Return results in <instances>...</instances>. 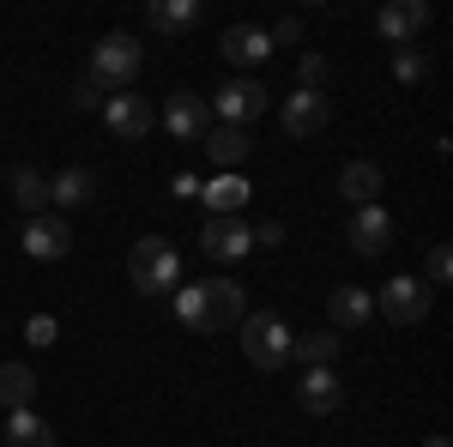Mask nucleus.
Segmentation results:
<instances>
[{"label":"nucleus","instance_id":"15","mask_svg":"<svg viewBox=\"0 0 453 447\" xmlns=\"http://www.w3.org/2000/svg\"><path fill=\"white\" fill-rule=\"evenodd\" d=\"M206 151H211V164H218V175H236L248 164V151H254V139H248V127H206Z\"/></svg>","mask_w":453,"mask_h":447},{"label":"nucleus","instance_id":"20","mask_svg":"<svg viewBox=\"0 0 453 447\" xmlns=\"http://www.w3.org/2000/svg\"><path fill=\"white\" fill-rule=\"evenodd\" d=\"M12 206L25 212V218H42V212H49V175L31 170V164H19V170H12Z\"/></svg>","mask_w":453,"mask_h":447},{"label":"nucleus","instance_id":"28","mask_svg":"<svg viewBox=\"0 0 453 447\" xmlns=\"http://www.w3.org/2000/svg\"><path fill=\"white\" fill-rule=\"evenodd\" d=\"M73 104H79V109H104V104H109V91L97 85V79H91V73H79V85H73Z\"/></svg>","mask_w":453,"mask_h":447},{"label":"nucleus","instance_id":"14","mask_svg":"<svg viewBox=\"0 0 453 447\" xmlns=\"http://www.w3.org/2000/svg\"><path fill=\"white\" fill-rule=\"evenodd\" d=\"M423 25H429V6H423V0H393V6H381V12H375V31H381L393 49H405Z\"/></svg>","mask_w":453,"mask_h":447},{"label":"nucleus","instance_id":"5","mask_svg":"<svg viewBox=\"0 0 453 447\" xmlns=\"http://www.w3.org/2000/svg\"><path fill=\"white\" fill-rule=\"evenodd\" d=\"M206 109L224 115V127H248V121H260V115L273 109V91H266L260 79H224V91H218Z\"/></svg>","mask_w":453,"mask_h":447},{"label":"nucleus","instance_id":"10","mask_svg":"<svg viewBox=\"0 0 453 447\" xmlns=\"http://www.w3.org/2000/svg\"><path fill=\"white\" fill-rule=\"evenodd\" d=\"M345 242L357 248V254H369V260H375V254H387V248H393V212H387L381 200H375V206H357V212H350Z\"/></svg>","mask_w":453,"mask_h":447},{"label":"nucleus","instance_id":"4","mask_svg":"<svg viewBox=\"0 0 453 447\" xmlns=\"http://www.w3.org/2000/svg\"><path fill=\"white\" fill-rule=\"evenodd\" d=\"M236 333H242V357L254 369H266V375H279L284 363H290V327H284L279 314H242L236 320Z\"/></svg>","mask_w":453,"mask_h":447},{"label":"nucleus","instance_id":"18","mask_svg":"<svg viewBox=\"0 0 453 447\" xmlns=\"http://www.w3.org/2000/svg\"><path fill=\"white\" fill-rule=\"evenodd\" d=\"M248 194H254V188H248L242 175H211L206 188H200V200L211 206V218H242Z\"/></svg>","mask_w":453,"mask_h":447},{"label":"nucleus","instance_id":"24","mask_svg":"<svg viewBox=\"0 0 453 447\" xmlns=\"http://www.w3.org/2000/svg\"><path fill=\"white\" fill-rule=\"evenodd\" d=\"M290 357H296L303 369H333V357H339V333H303V339H290Z\"/></svg>","mask_w":453,"mask_h":447},{"label":"nucleus","instance_id":"21","mask_svg":"<svg viewBox=\"0 0 453 447\" xmlns=\"http://www.w3.org/2000/svg\"><path fill=\"white\" fill-rule=\"evenodd\" d=\"M97 194V175L91 170H61L55 181H49V206H61V218H67L73 206H85Z\"/></svg>","mask_w":453,"mask_h":447},{"label":"nucleus","instance_id":"33","mask_svg":"<svg viewBox=\"0 0 453 447\" xmlns=\"http://www.w3.org/2000/svg\"><path fill=\"white\" fill-rule=\"evenodd\" d=\"M423 447H453V442H448V435H429V442H423Z\"/></svg>","mask_w":453,"mask_h":447},{"label":"nucleus","instance_id":"11","mask_svg":"<svg viewBox=\"0 0 453 447\" xmlns=\"http://www.w3.org/2000/svg\"><path fill=\"white\" fill-rule=\"evenodd\" d=\"M200 248H206L218 266H230V260L254 254V236H248L242 218H206V230H200Z\"/></svg>","mask_w":453,"mask_h":447},{"label":"nucleus","instance_id":"30","mask_svg":"<svg viewBox=\"0 0 453 447\" xmlns=\"http://www.w3.org/2000/svg\"><path fill=\"white\" fill-rule=\"evenodd\" d=\"M25 339H31V344H55V314H31Z\"/></svg>","mask_w":453,"mask_h":447},{"label":"nucleus","instance_id":"23","mask_svg":"<svg viewBox=\"0 0 453 447\" xmlns=\"http://www.w3.org/2000/svg\"><path fill=\"white\" fill-rule=\"evenodd\" d=\"M6 447H55V429L36 412H6Z\"/></svg>","mask_w":453,"mask_h":447},{"label":"nucleus","instance_id":"27","mask_svg":"<svg viewBox=\"0 0 453 447\" xmlns=\"http://www.w3.org/2000/svg\"><path fill=\"white\" fill-rule=\"evenodd\" d=\"M326 85V55H303L296 61V91H320Z\"/></svg>","mask_w":453,"mask_h":447},{"label":"nucleus","instance_id":"8","mask_svg":"<svg viewBox=\"0 0 453 447\" xmlns=\"http://www.w3.org/2000/svg\"><path fill=\"white\" fill-rule=\"evenodd\" d=\"M104 127L115 139H145L151 127H157V109L145 104L140 91H115V97L104 104Z\"/></svg>","mask_w":453,"mask_h":447},{"label":"nucleus","instance_id":"9","mask_svg":"<svg viewBox=\"0 0 453 447\" xmlns=\"http://www.w3.org/2000/svg\"><path fill=\"white\" fill-rule=\"evenodd\" d=\"M326 121H333V104H326L320 91H290V97L279 104V127L290 139H314Z\"/></svg>","mask_w":453,"mask_h":447},{"label":"nucleus","instance_id":"31","mask_svg":"<svg viewBox=\"0 0 453 447\" xmlns=\"http://www.w3.org/2000/svg\"><path fill=\"white\" fill-rule=\"evenodd\" d=\"M248 236H254V248H279V242H284V224H279V218H266V224H260V230H248Z\"/></svg>","mask_w":453,"mask_h":447},{"label":"nucleus","instance_id":"26","mask_svg":"<svg viewBox=\"0 0 453 447\" xmlns=\"http://www.w3.org/2000/svg\"><path fill=\"white\" fill-rule=\"evenodd\" d=\"M393 79H399V85H418V79H429V55H423L418 42L393 49Z\"/></svg>","mask_w":453,"mask_h":447},{"label":"nucleus","instance_id":"13","mask_svg":"<svg viewBox=\"0 0 453 447\" xmlns=\"http://www.w3.org/2000/svg\"><path fill=\"white\" fill-rule=\"evenodd\" d=\"M157 121H164L175 139H206L211 109H206V97H194V91H175L170 104H164V115H157Z\"/></svg>","mask_w":453,"mask_h":447},{"label":"nucleus","instance_id":"17","mask_svg":"<svg viewBox=\"0 0 453 447\" xmlns=\"http://www.w3.org/2000/svg\"><path fill=\"white\" fill-rule=\"evenodd\" d=\"M326 314H333V327H339V333H357V327H369L375 297H369L363 284H339V290L326 297Z\"/></svg>","mask_w":453,"mask_h":447},{"label":"nucleus","instance_id":"2","mask_svg":"<svg viewBox=\"0 0 453 447\" xmlns=\"http://www.w3.org/2000/svg\"><path fill=\"white\" fill-rule=\"evenodd\" d=\"M140 67H145V49H140V36H127V31H109L97 49H91V79L104 85L109 97L115 91H134V79H140Z\"/></svg>","mask_w":453,"mask_h":447},{"label":"nucleus","instance_id":"1","mask_svg":"<svg viewBox=\"0 0 453 447\" xmlns=\"http://www.w3.org/2000/svg\"><path fill=\"white\" fill-rule=\"evenodd\" d=\"M248 314V297L236 278H200V284H188V290H175V320L188 327V333H224V327H236Z\"/></svg>","mask_w":453,"mask_h":447},{"label":"nucleus","instance_id":"32","mask_svg":"<svg viewBox=\"0 0 453 447\" xmlns=\"http://www.w3.org/2000/svg\"><path fill=\"white\" fill-rule=\"evenodd\" d=\"M303 36V19H279L273 31H266V42H296Z\"/></svg>","mask_w":453,"mask_h":447},{"label":"nucleus","instance_id":"12","mask_svg":"<svg viewBox=\"0 0 453 447\" xmlns=\"http://www.w3.org/2000/svg\"><path fill=\"white\" fill-rule=\"evenodd\" d=\"M296 405L309 417H333L339 405H345V381L333 375V369H303V381H296Z\"/></svg>","mask_w":453,"mask_h":447},{"label":"nucleus","instance_id":"22","mask_svg":"<svg viewBox=\"0 0 453 447\" xmlns=\"http://www.w3.org/2000/svg\"><path fill=\"white\" fill-rule=\"evenodd\" d=\"M31 399H36L31 363H0V405L6 412H31Z\"/></svg>","mask_w":453,"mask_h":447},{"label":"nucleus","instance_id":"3","mask_svg":"<svg viewBox=\"0 0 453 447\" xmlns=\"http://www.w3.org/2000/svg\"><path fill=\"white\" fill-rule=\"evenodd\" d=\"M127 278H134V290H145V297L175 290V284H181V254H175V242L140 236V242H134V254H127Z\"/></svg>","mask_w":453,"mask_h":447},{"label":"nucleus","instance_id":"25","mask_svg":"<svg viewBox=\"0 0 453 447\" xmlns=\"http://www.w3.org/2000/svg\"><path fill=\"white\" fill-rule=\"evenodd\" d=\"M200 25V0H151V31H188Z\"/></svg>","mask_w":453,"mask_h":447},{"label":"nucleus","instance_id":"19","mask_svg":"<svg viewBox=\"0 0 453 447\" xmlns=\"http://www.w3.org/2000/svg\"><path fill=\"white\" fill-rule=\"evenodd\" d=\"M339 194H345L350 206H375V194H381V170H375L369 158H350L345 170H339Z\"/></svg>","mask_w":453,"mask_h":447},{"label":"nucleus","instance_id":"29","mask_svg":"<svg viewBox=\"0 0 453 447\" xmlns=\"http://www.w3.org/2000/svg\"><path fill=\"white\" fill-rule=\"evenodd\" d=\"M448 273H453V254L435 242V248H429V290H435V284H448Z\"/></svg>","mask_w":453,"mask_h":447},{"label":"nucleus","instance_id":"16","mask_svg":"<svg viewBox=\"0 0 453 447\" xmlns=\"http://www.w3.org/2000/svg\"><path fill=\"white\" fill-rule=\"evenodd\" d=\"M218 49H224V61H230V67H260V61H273V42H266L260 25H230Z\"/></svg>","mask_w":453,"mask_h":447},{"label":"nucleus","instance_id":"6","mask_svg":"<svg viewBox=\"0 0 453 447\" xmlns=\"http://www.w3.org/2000/svg\"><path fill=\"white\" fill-rule=\"evenodd\" d=\"M429 303H435V290L418 284V278H393L381 297H375V309H381L393 327H418L423 314H429Z\"/></svg>","mask_w":453,"mask_h":447},{"label":"nucleus","instance_id":"7","mask_svg":"<svg viewBox=\"0 0 453 447\" xmlns=\"http://www.w3.org/2000/svg\"><path fill=\"white\" fill-rule=\"evenodd\" d=\"M25 254L31 260H67L73 254V224L61 212H42V218H25Z\"/></svg>","mask_w":453,"mask_h":447}]
</instances>
